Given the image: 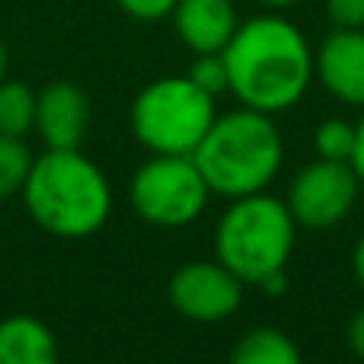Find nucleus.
Returning a JSON list of instances; mask_svg holds the SVG:
<instances>
[{
	"instance_id": "nucleus-19",
	"label": "nucleus",
	"mask_w": 364,
	"mask_h": 364,
	"mask_svg": "<svg viewBox=\"0 0 364 364\" xmlns=\"http://www.w3.org/2000/svg\"><path fill=\"white\" fill-rule=\"evenodd\" d=\"M122 10L132 19H141V23H157V19H166L176 6V0H115Z\"/></svg>"
},
{
	"instance_id": "nucleus-13",
	"label": "nucleus",
	"mask_w": 364,
	"mask_h": 364,
	"mask_svg": "<svg viewBox=\"0 0 364 364\" xmlns=\"http://www.w3.org/2000/svg\"><path fill=\"white\" fill-rule=\"evenodd\" d=\"M230 364H304V358L282 329H252L237 342Z\"/></svg>"
},
{
	"instance_id": "nucleus-4",
	"label": "nucleus",
	"mask_w": 364,
	"mask_h": 364,
	"mask_svg": "<svg viewBox=\"0 0 364 364\" xmlns=\"http://www.w3.org/2000/svg\"><path fill=\"white\" fill-rule=\"evenodd\" d=\"M297 240V220L291 208L275 195L233 198L214 230L218 262L227 265L243 284H262L284 272Z\"/></svg>"
},
{
	"instance_id": "nucleus-15",
	"label": "nucleus",
	"mask_w": 364,
	"mask_h": 364,
	"mask_svg": "<svg viewBox=\"0 0 364 364\" xmlns=\"http://www.w3.org/2000/svg\"><path fill=\"white\" fill-rule=\"evenodd\" d=\"M32 160L36 157H32V151L26 147L23 138L0 134V201L23 192L32 170Z\"/></svg>"
},
{
	"instance_id": "nucleus-8",
	"label": "nucleus",
	"mask_w": 364,
	"mask_h": 364,
	"mask_svg": "<svg viewBox=\"0 0 364 364\" xmlns=\"http://www.w3.org/2000/svg\"><path fill=\"white\" fill-rule=\"evenodd\" d=\"M170 304L192 323H220L243 304V282L218 259L186 262L170 278Z\"/></svg>"
},
{
	"instance_id": "nucleus-11",
	"label": "nucleus",
	"mask_w": 364,
	"mask_h": 364,
	"mask_svg": "<svg viewBox=\"0 0 364 364\" xmlns=\"http://www.w3.org/2000/svg\"><path fill=\"white\" fill-rule=\"evenodd\" d=\"M176 36L195 55L224 51L240 29V13L233 0H176L170 13Z\"/></svg>"
},
{
	"instance_id": "nucleus-2",
	"label": "nucleus",
	"mask_w": 364,
	"mask_h": 364,
	"mask_svg": "<svg viewBox=\"0 0 364 364\" xmlns=\"http://www.w3.org/2000/svg\"><path fill=\"white\" fill-rule=\"evenodd\" d=\"M19 195L38 227L68 240L93 237L112 214V186L80 147L36 157Z\"/></svg>"
},
{
	"instance_id": "nucleus-10",
	"label": "nucleus",
	"mask_w": 364,
	"mask_h": 364,
	"mask_svg": "<svg viewBox=\"0 0 364 364\" xmlns=\"http://www.w3.org/2000/svg\"><path fill=\"white\" fill-rule=\"evenodd\" d=\"M314 77L333 100L364 109V29L333 26L314 51Z\"/></svg>"
},
{
	"instance_id": "nucleus-12",
	"label": "nucleus",
	"mask_w": 364,
	"mask_h": 364,
	"mask_svg": "<svg viewBox=\"0 0 364 364\" xmlns=\"http://www.w3.org/2000/svg\"><path fill=\"white\" fill-rule=\"evenodd\" d=\"M0 364H61L55 333L38 316L0 320Z\"/></svg>"
},
{
	"instance_id": "nucleus-24",
	"label": "nucleus",
	"mask_w": 364,
	"mask_h": 364,
	"mask_svg": "<svg viewBox=\"0 0 364 364\" xmlns=\"http://www.w3.org/2000/svg\"><path fill=\"white\" fill-rule=\"evenodd\" d=\"M6 70H10V51H6V45L0 42V83L6 80Z\"/></svg>"
},
{
	"instance_id": "nucleus-17",
	"label": "nucleus",
	"mask_w": 364,
	"mask_h": 364,
	"mask_svg": "<svg viewBox=\"0 0 364 364\" xmlns=\"http://www.w3.org/2000/svg\"><path fill=\"white\" fill-rule=\"evenodd\" d=\"M186 77L198 90H205L208 96H214V100L220 93H230V74H227V64L220 51H214V55H195V64Z\"/></svg>"
},
{
	"instance_id": "nucleus-18",
	"label": "nucleus",
	"mask_w": 364,
	"mask_h": 364,
	"mask_svg": "<svg viewBox=\"0 0 364 364\" xmlns=\"http://www.w3.org/2000/svg\"><path fill=\"white\" fill-rule=\"evenodd\" d=\"M326 16L339 29H364V0H326Z\"/></svg>"
},
{
	"instance_id": "nucleus-3",
	"label": "nucleus",
	"mask_w": 364,
	"mask_h": 364,
	"mask_svg": "<svg viewBox=\"0 0 364 364\" xmlns=\"http://www.w3.org/2000/svg\"><path fill=\"white\" fill-rule=\"evenodd\" d=\"M192 160L211 195L233 201L272 186L284 164V141L272 115L243 106L214 119Z\"/></svg>"
},
{
	"instance_id": "nucleus-9",
	"label": "nucleus",
	"mask_w": 364,
	"mask_h": 364,
	"mask_svg": "<svg viewBox=\"0 0 364 364\" xmlns=\"http://www.w3.org/2000/svg\"><path fill=\"white\" fill-rule=\"evenodd\" d=\"M90 96L70 80H51L36 93V132L48 151H77L90 132Z\"/></svg>"
},
{
	"instance_id": "nucleus-23",
	"label": "nucleus",
	"mask_w": 364,
	"mask_h": 364,
	"mask_svg": "<svg viewBox=\"0 0 364 364\" xmlns=\"http://www.w3.org/2000/svg\"><path fill=\"white\" fill-rule=\"evenodd\" d=\"M262 6H269V10H288V6H297L301 0H259Z\"/></svg>"
},
{
	"instance_id": "nucleus-22",
	"label": "nucleus",
	"mask_w": 364,
	"mask_h": 364,
	"mask_svg": "<svg viewBox=\"0 0 364 364\" xmlns=\"http://www.w3.org/2000/svg\"><path fill=\"white\" fill-rule=\"evenodd\" d=\"M352 269H355V278L364 284V237L358 240V246H355V252H352Z\"/></svg>"
},
{
	"instance_id": "nucleus-7",
	"label": "nucleus",
	"mask_w": 364,
	"mask_h": 364,
	"mask_svg": "<svg viewBox=\"0 0 364 364\" xmlns=\"http://www.w3.org/2000/svg\"><path fill=\"white\" fill-rule=\"evenodd\" d=\"M361 179L352 170V164H339V160H314L294 176L288 188V201L297 227H310V230H326L336 227L352 214L355 201H358Z\"/></svg>"
},
{
	"instance_id": "nucleus-21",
	"label": "nucleus",
	"mask_w": 364,
	"mask_h": 364,
	"mask_svg": "<svg viewBox=\"0 0 364 364\" xmlns=\"http://www.w3.org/2000/svg\"><path fill=\"white\" fill-rule=\"evenodd\" d=\"M352 170L358 173L361 186H364V115L361 122L355 125V154H352Z\"/></svg>"
},
{
	"instance_id": "nucleus-6",
	"label": "nucleus",
	"mask_w": 364,
	"mask_h": 364,
	"mask_svg": "<svg viewBox=\"0 0 364 364\" xmlns=\"http://www.w3.org/2000/svg\"><path fill=\"white\" fill-rule=\"evenodd\" d=\"M208 195L198 164L179 154H154L132 179L134 211L157 227H188L201 218Z\"/></svg>"
},
{
	"instance_id": "nucleus-20",
	"label": "nucleus",
	"mask_w": 364,
	"mask_h": 364,
	"mask_svg": "<svg viewBox=\"0 0 364 364\" xmlns=\"http://www.w3.org/2000/svg\"><path fill=\"white\" fill-rule=\"evenodd\" d=\"M348 348L355 358L364 361V307L348 320Z\"/></svg>"
},
{
	"instance_id": "nucleus-1",
	"label": "nucleus",
	"mask_w": 364,
	"mask_h": 364,
	"mask_svg": "<svg viewBox=\"0 0 364 364\" xmlns=\"http://www.w3.org/2000/svg\"><path fill=\"white\" fill-rule=\"evenodd\" d=\"M230 74V93L246 109L278 115L297 106L314 80V48L291 19L278 13L240 23L220 51Z\"/></svg>"
},
{
	"instance_id": "nucleus-14",
	"label": "nucleus",
	"mask_w": 364,
	"mask_h": 364,
	"mask_svg": "<svg viewBox=\"0 0 364 364\" xmlns=\"http://www.w3.org/2000/svg\"><path fill=\"white\" fill-rule=\"evenodd\" d=\"M36 132V90H29L23 80L0 83V134L26 138Z\"/></svg>"
},
{
	"instance_id": "nucleus-16",
	"label": "nucleus",
	"mask_w": 364,
	"mask_h": 364,
	"mask_svg": "<svg viewBox=\"0 0 364 364\" xmlns=\"http://www.w3.org/2000/svg\"><path fill=\"white\" fill-rule=\"evenodd\" d=\"M314 144L320 160H339V164H352L355 154V125L342 119H326L314 134Z\"/></svg>"
},
{
	"instance_id": "nucleus-5",
	"label": "nucleus",
	"mask_w": 364,
	"mask_h": 364,
	"mask_svg": "<svg viewBox=\"0 0 364 364\" xmlns=\"http://www.w3.org/2000/svg\"><path fill=\"white\" fill-rule=\"evenodd\" d=\"M214 119V96L198 90L188 77H160L132 102V132L151 154L192 157Z\"/></svg>"
}]
</instances>
